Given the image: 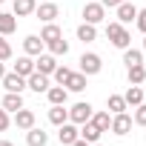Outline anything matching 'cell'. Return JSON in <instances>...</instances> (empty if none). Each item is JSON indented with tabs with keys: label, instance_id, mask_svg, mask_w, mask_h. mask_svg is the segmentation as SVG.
Instances as JSON below:
<instances>
[{
	"label": "cell",
	"instance_id": "1",
	"mask_svg": "<svg viewBox=\"0 0 146 146\" xmlns=\"http://www.w3.org/2000/svg\"><path fill=\"white\" fill-rule=\"evenodd\" d=\"M106 37H109V43H112L115 49H129V43H132V35H129L126 26L117 23V20L106 26Z\"/></svg>",
	"mask_w": 146,
	"mask_h": 146
},
{
	"label": "cell",
	"instance_id": "2",
	"mask_svg": "<svg viewBox=\"0 0 146 146\" xmlns=\"http://www.w3.org/2000/svg\"><path fill=\"white\" fill-rule=\"evenodd\" d=\"M78 63H80V72H83L86 78H89V75H98V72L103 69V60H100V54H95V52H83Z\"/></svg>",
	"mask_w": 146,
	"mask_h": 146
},
{
	"label": "cell",
	"instance_id": "3",
	"mask_svg": "<svg viewBox=\"0 0 146 146\" xmlns=\"http://www.w3.org/2000/svg\"><path fill=\"white\" fill-rule=\"evenodd\" d=\"M78 137H80V129H78V123L66 120V123H60V126H57V140H60L63 146H72Z\"/></svg>",
	"mask_w": 146,
	"mask_h": 146
},
{
	"label": "cell",
	"instance_id": "4",
	"mask_svg": "<svg viewBox=\"0 0 146 146\" xmlns=\"http://www.w3.org/2000/svg\"><path fill=\"white\" fill-rule=\"evenodd\" d=\"M103 17H106V6L103 3H86L83 6V23L98 26V23H103Z\"/></svg>",
	"mask_w": 146,
	"mask_h": 146
},
{
	"label": "cell",
	"instance_id": "5",
	"mask_svg": "<svg viewBox=\"0 0 146 146\" xmlns=\"http://www.w3.org/2000/svg\"><path fill=\"white\" fill-rule=\"evenodd\" d=\"M92 112H95V109H92V103H83V100H80V103H75V106L69 109V120L80 126V123H86V120L92 117Z\"/></svg>",
	"mask_w": 146,
	"mask_h": 146
},
{
	"label": "cell",
	"instance_id": "6",
	"mask_svg": "<svg viewBox=\"0 0 146 146\" xmlns=\"http://www.w3.org/2000/svg\"><path fill=\"white\" fill-rule=\"evenodd\" d=\"M0 83H3L6 92H17V95H23V89H26V78H20L17 72H6Z\"/></svg>",
	"mask_w": 146,
	"mask_h": 146
},
{
	"label": "cell",
	"instance_id": "7",
	"mask_svg": "<svg viewBox=\"0 0 146 146\" xmlns=\"http://www.w3.org/2000/svg\"><path fill=\"white\" fill-rule=\"evenodd\" d=\"M35 15L43 23H54V17L60 15V9H57V3H52V0H40V6L35 9Z\"/></svg>",
	"mask_w": 146,
	"mask_h": 146
},
{
	"label": "cell",
	"instance_id": "8",
	"mask_svg": "<svg viewBox=\"0 0 146 146\" xmlns=\"http://www.w3.org/2000/svg\"><path fill=\"white\" fill-rule=\"evenodd\" d=\"M52 83H49V75H40V72H32V75L26 78V89H32V92H46Z\"/></svg>",
	"mask_w": 146,
	"mask_h": 146
},
{
	"label": "cell",
	"instance_id": "9",
	"mask_svg": "<svg viewBox=\"0 0 146 146\" xmlns=\"http://www.w3.org/2000/svg\"><path fill=\"white\" fill-rule=\"evenodd\" d=\"M129 129H132V117H129L126 112L112 115V126H109V132H115V135H129Z\"/></svg>",
	"mask_w": 146,
	"mask_h": 146
},
{
	"label": "cell",
	"instance_id": "10",
	"mask_svg": "<svg viewBox=\"0 0 146 146\" xmlns=\"http://www.w3.org/2000/svg\"><path fill=\"white\" fill-rule=\"evenodd\" d=\"M54 69H57L54 54H37V60H35V72H40V75H49V78H52Z\"/></svg>",
	"mask_w": 146,
	"mask_h": 146
},
{
	"label": "cell",
	"instance_id": "11",
	"mask_svg": "<svg viewBox=\"0 0 146 146\" xmlns=\"http://www.w3.org/2000/svg\"><path fill=\"white\" fill-rule=\"evenodd\" d=\"M135 17H137V6L132 3V0H126V3H120L117 6V23H135Z\"/></svg>",
	"mask_w": 146,
	"mask_h": 146
},
{
	"label": "cell",
	"instance_id": "12",
	"mask_svg": "<svg viewBox=\"0 0 146 146\" xmlns=\"http://www.w3.org/2000/svg\"><path fill=\"white\" fill-rule=\"evenodd\" d=\"M46 95H49V103L52 106H66V100H69V89L66 86H49Z\"/></svg>",
	"mask_w": 146,
	"mask_h": 146
},
{
	"label": "cell",
	"instance_id": "13",
	"mask_svg": "<svg viewBox=\"0 0 146 146\" xmlns=\"http://www.w3.org/2000/svg\"><path fill=\"white\" fill-rule=\"evenodd\" d=\"M43 46H46V43H43L37 35H29V37L23 40V52H26L29 57H37V54H43Z\"/></svg>",
	"mask_w": 146,
	"mask_h": 146
},
{
	"label": "cell",
	"instance_id": "14",
	"mask_svg": "<svg viewBox=\"0 0 146 146\" xmlns=\"http://www.w3.org/2000/svg\"><path fill=\"white\" fill-rule=\"evenodd\" d=\"M15 126H17V129H32V126H35V112L26 109V106L17 109V112H15Z\"/></svg>",
	"mask_w": 146,
	"mask_h": 146
},
{
	"label": "cell",
	"instance_id": "15",
	"mask_svg": "<svg viewBox=\"0 0 146 146\" xmlns=\"http://www.w3.org/2000/svg\"><path fill=\"white\" fill-rule=\"evenodd\" d=\"M35 9H37V0H15L12 15L15 17H29V15H35Z\"/></svg>",
	"mask_w": 146,
	"mask_h": 146
},
{
	"label": "cell",
	"instance_id": "16",
	"mask_svg": "<svg viewBox=\"0 0 146 146\" xmlns=\"http://www.w3.org/2000/svg\"><path fill=\"white\" fill-rule=\"evenodd\" d=\"M100 135H103V132H100V129H98V126H95L92 120L80 123V137H83L86 143H98V140H100Z\"/></svg>",
	"mask_w": 146,
	"mask_h": 146
},
{
	"label": "cell",
	"instance_id": "17",
	"mask_svg": "<svg viewBox=\"0 0 146 146\" xmlns=\"http://www.w3.org/2000/svg\"><path fill=\"white\" fill-rule=\"evenodd\" d=\"M26 143H29V146H46V143H49V135H46L43 129L32 126V129H26Z\"/></svg>",
	"mask_w": 146,
	"mask_h": 146
},
{
	"label": "cell",
	"instance_id": "18",
	"mask_svg": "<svg viewBox=\"0 0 146 146\" xmlns=\"http://www.w3.org/2000/svg\"><path fill=\"white\" fill-rule=\"evenodd\" d=\"M15 29H17V17H15L12 12H0V35L6 37V35H12Z\"/></svg>",
	"mask_w": 146,
	"mask_h": 146
},
{
	"label": "cell",
	"instance_id": "19",
	"mask_svg": "<svg viewBox=\"0 0 146 146\" xmlns=\"http://www.w3.org/2000/svg\"><path fill=\"white\" fill-rule=\"evenodd\" d=\"M66 89L69 92H83L86 89V75H83V72H72L69 80H66Z\"/></svg>",
	"mask_w": 146,
	"mask_h": 146
},
{
	"label": "cell",
	"instance_id": "20",
	"mask_svg": "<svg viewBox=\"0 0 146 146\" xmlns=\"http://www.w3.org/2000/svg\"><path fill=\"white\" fill-rule=\"evenodd\" d=\"M3 106L6 112H17V109H23V95H17V92H6V98H3Z\"/></svg>",
	"mask_w": 146,
	"mask_h": 146
},
{
	"label": "cell",
	"instance_id": "21",
	"mask_svg": "<svg viewBox=\"0 0 146 146\" xmlns=\"http://www.w3.org/2000/svg\"><path fill=\"white\" fill-rule=\"evenodd\" d=\"M15 72L20 78H29L32 72H35V60L29 57V54H23V57H17V63H15Z\"/></svg>",
	"mask_w": 146,
	"mask_h": 146
},
{
	"label": "cell",
	"instance_id": "22",
	"mask_svg": "<svg viewBox=\"0 0 146 146\" xmlns=\"http://www.w3.org/2000/svg\"><path fill=\"white\" fill-rule=\"evenodd\" d=\"M57 37H63L60 26H57V23H46L43 32H40V40H43V43H52V40H57Z\"/></svg>",
	"mask_w": 146,
	"mask_h": 146
},
{
	"label": "cell",
	"instance_id": "23",
	"mask_svg": "<svg viewBox=\"0 0 146 146\" xmlns=\"http://www.w3.org/2000/svg\"><path fill=\"white\" fill-rule=\"evenodd\" d=\"M123 100H126V106H140L143 103V89L140 86H129L126 95H123Z\"/></svg>",
	"mask_w": 146,
	"mask_h": 146
},
{
	"label": "cell",
	"instance_id": "24",
	"mask_svg": "<svg viewBox=\"0 0 146 146\" xmlns=\"http://www.w3.org/2000/svg\"><path fill=\"white\" fill-rule=\"evenodd\" d=\"M66 120H69V109H66V106H52V109H49V123L60 126V123H66Z\"/></svg>",
	"mask_w": 146,
	"mask_h": 146
},
{
	"label": "cell",
	"instance_id": "25",
	"mask_svg": "<svg viewBox=\"0 0 146 146\" xmlns=\"http://www.w3.org/2000/svg\"><path fill=\"white\" fill-rule=\"evenodd\" d=\"M143 80H146V66H143V63L129 66V83H132V86H140Z\"/></svg>",
	"mask_w": 146,
	"mask_h": 146
},
{
	"label": "cell",
	"instance_id": "26",
	"mask_svg": "<svg viewBox=\"0 0 146 146\" xmlns=\"http://www.w3.org/2000/svg\"><path fill=\"white\" fill-rule=\"evenodd\" d=\"M98 37V29L92 26V23H80L78 26V40H83V43H92Z\"/></svg>",
	"mask_w": 146,
	"mask_h": 146
},
{
	"label": "cell",
	"instance_id": "27",
	"mask_svg": "<svg viewBox=\"0 0 146 146\" xmlns=\"http://www.w3.org/2000/svg\"><path fill=\"white\" fill-rule=\"evenodd\" d=\"M106 106H109V112H112V115H120V112H126V109H129V106H126V100H123V95H109Z\"/></svg>",
	"mask_w": 146,
	"mask_h": 146
},
{
	"label": "cell",
	"instance_id": "28",
	"mask_svg": "<svg viewBox=\"0 0 146 146\" xmlns=\"http://www.w3.org/2000/svg\"><path fill=\"white\" fill-rule=\"evenodd\" d=\"M100 132H109V126H112V117H109V112H92V117H89Z\"/></svg>",
	"mask_w": 146,
	"mask_h": 146
},
{
	"label": "cell",
	"instance_id": "29",
	"mask_svg": "<svg viewBox=\"0 0 146 146\" xmlns=\"http://www.w3.org/2000/svg\"><path fill=\"white\" fill-rule=\"evenodd\" d=\"M49 46V52L54 54V57H66L69 54V43L63 40V37H57V40H52V43H46Z\"/></svg>",
	"mask_w": 146,
	"mask_h": 146
},
{
	"label": "cell",
	"instance_id": "30",
	"mask_svg": "<svg viewBox=\"0 0 146 146\" xmlns=\"http://www.w3.org/2000/svg\"><path fill=\"white\" fill-rule=\"evenodd\" d=\"M123 63H126V69L143 63V52H140V49H123Z\"/></svg>",
	"mask_w": 146,
	"mask_h": 146
},
{
	"label": "cell",
	"instance_id": "31",
	"mask_svg": "<svg viewBox=\"0 0 146 146\" xmlns=\"http://www.w3.org/2000/svg\"><path fill=\"white\" fill-rule=\"evenodd\" d=\"M69 75H72V69H69V66H57V69L52 72V78H54V83H57V86H66Z\"/></svg>",
	"mask_w": 146,
	"mask_h": 146
},
{
	"label": "cell",
	"instance_id": "32",
	"mask_svg": "<svg viewBox=\"0 0 146 146\" xmlns=\"http://www.w3.org/2000/svg\"><path fill=\"white\" fill-rule=\"evenodd\" d=\"M9 57H12V46H9V40H6L3 35H0V60H3V63H6Z\"/></svg>",
	"mask_w": 146,
	"mask_h": 146
},
{
	"label": "cell",
	"instance_id": "33",
	"mask_svg": "<svg viewBox=\"0 0 146 146\" xmlns=\"http://www.w3.org/2000/svg\"><path fill=\"white\" fill-rule=\"evenodd\" d=\"M135 123H137V126H146V103L135 106Z\"/></svg>",
	"mask_w": 146,
	"mask_h": 146
},
{
	"label": "cell",
	"instance_id": "34",
	"mask_svg": "<svg viewBox=\"0 0 146 146\" xmlns=\"http://www.w3.org/2000/svg\"><path fill=\"white\" fill-rule=\"evenodd\" d=\"M135 26L146 35V9H137V17H135Z\"/></svg>",
	"mask_w": 146,
	"mask_h": 146
},
{
	"label": "cell",
	"instance_id": "35",
	"mask_svg": "<svg viewBox=\"0 0 146 146\" xmlns=\"http://www.w3.org/2000/svg\"><path fill=\"white\" fill-rule=\"evenodd\" d=\"M9 123H12V120H9V112L0 106V132H6V129H9Z\"/></svg>",
	"mask_w": 146,
	"mask_h": 146
},
{
	"label": "cell",
	"instance_id": "36",
	"mask_svg": "<svg viewBox=\"0 0 146 146\" xmlns=\"http://www.w3.org/2000/svg\"><path fill=\"white\" fill-rule=\"evenodd\" d=\"M100 3H103V6H109V9H117L120 3H126V0H100Z\"/></svg>",
	"mask_w": 146,
	"mask_h": 146
},
{
	"label": "cell",
	"instance_id": "37",
	"mask_svg": "<svg viewBox=\"0 0 146 146\" xmlns=\"http://www.w3.org/2000/svg\"><path fill=\"white\" fill-rule=\"evenodd\" d=\"M72 146H92V143H86L83 137H78V140H75V143H72Z\"/></svg>",
	"mask_w": 146,
	"mask_h": 146
},
{
	"label": "cell",
	"instance_id": "38",
	"mask_svg": "<svg viewBox=\"0 0 146 146\" xmlns=\"http://www.w3.org/2000/svg\"><path fill=\"white\" fill-rule=\"evenodd\" d=\"M3 75H6V63L0 60V80H3Z\"/></svg>",
	"mask_w": 146,
	"mask_h": 146
},
{
	"label": "cell",
	"instance_id": "39",
	"mask_svg": "<svg viewBox=\"0 0 146 146\" xmlns=\"http://www.w3.org/2000/svg\"><path fill=\"white\" fill-rule=\"evenodd\" d=\"M0 146H15V143L12 140H0Z\"/></svg>",
	"mask_w": 146,
	"mask_h": 146
},
{
	"label": "cell",
	"instance_id": "40",
	"mask_svg": "<svg viewBox=\"0 0 146 146\" xmlns=\"http://www.w3.org/2000/svg\"><path fill=\"white\" fill-rule=\"evenodd\" d=\"M143 52H146V37H143Z\"/></svg>",
	"mask_w": 146,
	"mask_h": 146
},
{
	"label": "cell",
	"instance_id": "41",
	"mask_svg": "<svg viewBox=\"0 0 146 146\" xmlns=\"http://www.w3.org/2000/svg\"><path fill=\"white\" fill-rule=\"evenodd\" d=\"M92 146H100V143H92Z\"/></svg>",
	"mask_w": 146,
	"mask_h": 146
},
{
	"label": "cell",
	"instance_id": "42",
	"mask_svg": "<svg viewBox=\"0 0 146 146\" xmlns=\"http://www.w3.org/2000/svg\"><path fill=\"white\" fill-rule=\"evenodd\" d=\"M0 6H3V0H0Z\"/></svg>",
	"mask_w": 146,
	"mask_h": 146
}]
</instances>
